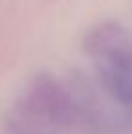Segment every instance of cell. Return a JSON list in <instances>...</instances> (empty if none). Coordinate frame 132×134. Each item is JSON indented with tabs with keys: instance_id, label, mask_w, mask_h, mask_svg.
Here are the masks:
<instances>
[{
	"instance_id": "cell-1",
	"label": "cell",
	"mask_w": 132,
	"mask_h": 134,
	"mask_svg": "<svg viewBox=\"0 0 132 134\" xmlns=\"http://www.w3.org/2000/svg\"><path fill=\"white\" fill-rule=\"evenodd\" d=\"M105 78H107V85L112 91V94L123 105L132 109V74L127 64L119 56L110 60V65L105 71Z\"/></svg>"
}]
</instances>
